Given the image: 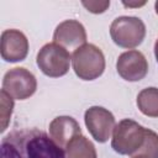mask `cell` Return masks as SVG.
Here are the masks:
<instances>
[{
	"label": "cell",
	"instance_id": "6da1fadb",
	"mask_svg": "<svg viewBox=\"0 0 158 158\" xmlns=\"http://www.w3.org/2000/svg\"><path fill=\"white\" fill-rule=\"evenodd\" d=\"M0 151L1 158H67L64 149L36 127L10 131L1 139Z\"/></svg>",
	"mask_w": 158,
	"mask_h": 158
},
{
	"label": "cell",
	"instance_id": "7a4b0ae2",
	"mask_svg": "<svg viewBox=\"0 0 158 158\" xmlns=\"http://www.w3.org/2000/svg\"><path fill=\"white\" fill-rule=\"evenodd\" d=\"M111 147L122 156L158 158V133L131 118H123L112 131Z\"/></svg>",
	"mask_w": 158,
	"mask_h": 158
},
{
	"label": "cell",
	"instance_id": "3957f363",
	"mask_svg": "<svg viewBox=\"0 0 158 158\" xmlns=\"http://www.w3.org/2000/svg\"><path fill=\"white\" fill-rule=\"evenodd\" d=\"M72 65L79 79L94 80L105 70V56L98 46L85 43L73 52Z\"/></svg>",
	"mask_w": 158,
	"mask_h": 158
},
{
	"label": "cell",
	"instance_id": "277c9868",
	"mask_svg": "<svg viewBox=\"0 0 158 158\" xmlns=\"http://www.w3.org/2000/svg\"><path fill=\"white\" fill-rule=\"evenodd\" d=\"M110 36L115 44L121 48H136L146 37V25L136 16L116 17L110 26Z\"/></svg>",
	"mask_w": 158,
	"mask_h": 158
},
{
	"label": "cell",
	"instance_id": "5b68a950",
	"mask_svg": "<svg viewBox=\"0 0 158 158\" xmlns=\"http://www.w3.org/2000/svg\"><path fill=\"white\" fill-rule=\"evenodd\" d=\"M72 57L64 47L52 42L46 43L37 53V65L49 78H59L69 72Z\"/></svg>",
	"mask_w": 158,
	"mask_h": 158
},
{
	"label": "cell",
	"instance_id": "8992f818",
	"mask_svg": "<svg viewBox=\"0 0 158 158\" xmlns=\"http://www.w3.org/2000/svg\"><path fill=\"white\" fill-rule=\"evenodd\" d=\"M2 89L16 100H26L37 89L36 77L23 67L7 70L2 78Z\"/></svg>",
	"mask_w": 158,
	"mask_h": 158
},
{
	"label": "cell",
	"instance_id": "52a82bcc",
	"mask_svg": "<svg viewBox=\"0 0 158 158\" xmlns=\"http://www.w3.org/2000/svg\"><path fill=\"white\" fill-rule=\"evenodd\" d=\"M84 122L91 137L99 143L107 142L116 126L112 112L102 106H91L86 109Z\"/></svg>",
	"mask_w": 158,
	"mask_h": 158
},
{
	"label": "cell",
	"instance_id": "ba28073f",
	"mask_svg": "<svg viewBox=\"0 0 158 158\" xmlns=\"http://www.w3.org/2000/svg\"><path fill=\"white\" fill-rule=\"evenodd\" d=\"M116 70L126 81H139L148 73V62L142 52L130 49L118 56Z\"/></svg>",
	"mask_w": 158,
	"mask_h": 158
},
{
	"label": "cell",
	"instance_id": "9c48e42d",
	"mask_svg": "<svg viewBox=\"0 0 158 158\" xmlns=\"http://www.w3.org/2000/svg\"><path fill=\"white\" fill-rule=\"evenodd\" d=\"M28 40L20 30L10 28L2 31L0 53L5 62L16 63L23 60L28 54Z\"/></svg>",
	"mask_w": 158,
	"mask_h": 158
},
{
	"label": "cell",
	"instance_id": "30bf717a",
	"mask_svg": "<svg viewBox=\"0 0 158 158\" xmlns=\"http://www.w3.org/2000/svg\"><path fill=\"white\" fill-rule=\"evenodd\" d=\"M53 42L65 49H78L86 43V31L81 22L69 19L62 21L53 32Z\"/></svg>",
	"mask_w": 158,
	"mask_h": 158
},
{
	"label": "cell",
	"instance_id": "8fae6325",
	"mask_svg": "<svg viewBox=\"0 0 158 158\" xmlns=\"http://www.w3.org/2000/svg\"><path fill=\"white\" fill-rule=\"evenodd\" d=\"M79 135H81V128L72 116H57L49 123V136L62 148H65L67 144Z\"/></svg>",
	"mask_w": 158,
	"mask_h": 158
},
{
	"label": "cell",
	"instance_id": "7c38bea8",
	"mask_svg": "<svg viewBox=\"0 0 158 158\" xmlns=\"http://www.w3.org/2000/svg\"><path fill=\"white\" fill-rule=\"evenodd\" d=\"M67 158H98L94 143L83 135L74 137L65 147Z\"/></svg>",
	"mask_w": 158,
	"mask_h": 158
},
{
	"label": "cell",
	"instance_id": "4fadbf2b",
	"mask_svg": "<svg viewBox=\"0 0 158 158\" xmlns=\"http://www.w3.org/2000/svg\"><path fill=\"white\" fill-rule=\"evenodd\" d=\"M138 110L148 117H158V88L149 86L142 89L137 95Z\"/></svg>",
	"mask_w": 158,
	"mask_h": 158
},
{
	"label": "cell",
	"instance_id": "5bb4252c",
	"mask_svg": "<svg viewBox=\"0 0 158 158\" xmlns=\"http://www.w3.org/2000/svg\"><path fill=\"white\" fill-rule=\"evenodd\" d=\"M0 98H1V132H4L9 125L11 115H12L14 99L4 89H1V91H0Z\"/></svg>",
	"mask_w": 158,
	"mask_h": 158
},
{
	"label": "cell",
	"instance_id": "9a60e30c",
	"mask_svg": "<svg viewBox=\"0 0 158 158\" xmlns=\"http://www.w3.org/2000/svg\"><path fill=\"white\" fill-rule=\"evenodd\" d=\"M83 6L93 14H102L110 6V1H81Z\"/></svg>",
	"mask_w": 158,
	"mask_h": 158
},
{
	"label": "cell",
	"instance_id": "2e32d148",
	"mask_svg": "<svg viewBox=\"0 0 158 158\" xmlns=\"http://www.w3.org/2000/svg\"><path fill=\"white\" fill-rule=\"evenodd\" d=\"M144 4H146V1H142V2H125L123 1V5L128 6V7H139V6H143Z\"/></svg>",
	"mask_w": 158,
	"mask_h": 158
},
{
	"label": "cell",
	"instance_id": "e0dca14e",
	"mask_svg": "<svg viewBox=\"0 0 158 158\" xmlns=\"http://www.w3.org/2000/svg\"><path fill=\"white\" fill-rule=\"evenodd\" d=\"M154 56H156V60L158 63V38L154 42Z\"/></svg>",
	"mask_w": 158,
	"mask_h": 158
},
{
	"label": "cell",
	"instance_id": "ac0fdd59",
	"mask_svg": "<svg viewBox=\"0 0 158 158\" xmlns=\"http://www.w3.org/2000/svg\"><path fill=\"white\" fill-rule=\"evenodd\" d=\"M154 10H156V14L158 15V0L154 2Z\"/></svg>",
	"mask_w": 158,
	"mask_h": 158
},
{
	"label": "cell",
	"instance_id": "d6986e66",
	"mask_svg": "<svg viewBox=\"0 0 158 158\" xmlns=\"http://www.w3.org/2000/svg\"><path fill=\"white\" fill-rule=\"evenodd\" d=\"M131 158H143V157H139V156H137V157H131Z\"/></svg>",
	"mask_w": 158,
	"mask_h": 158
}]
</instances>
